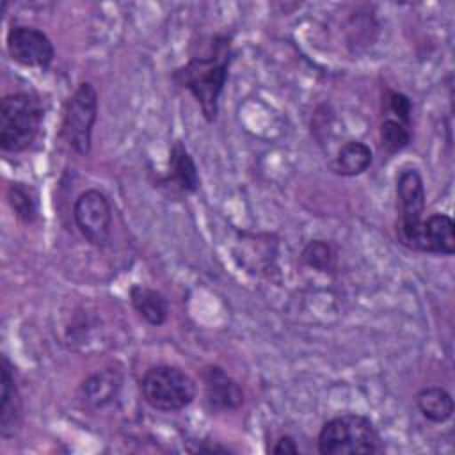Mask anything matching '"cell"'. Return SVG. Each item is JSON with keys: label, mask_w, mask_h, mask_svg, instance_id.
<instances>
[{"label": "cell", "mask_w": 455, "mask_h": 455, "mask_svg": "<svg viewBox=\"0 0 455 455\" xmlns=\"http://www.w3.org/2000/svg\"><path fill=\"white\" fill-rule=\"evenodd\" d=\"M233 55L231 37L215 34L199 43L188 60L172 71V80L192 94L208 123L217 119L219 98L228 82Z\"/></svg>", "instance_id": "1"}, {"label": "cell", "mask_w": 455, "mask_h": 455, "mask_svg": "<svg viewBox=\"0 0 455 455\" xmlns=\"http://www.w3.org/2000/svg\"><path fill=\"white\" fill-rule=\"evenodd\" d=\"M44 119L43 100L34 92H11L0 103V148L5 153L27 151L39 137Z\"/></svg>", "instance_id": "2"}, {"label": "cell", "mask_w": 455, "mask_h": 455, "mask_svg": "<svg viewBox=\"0 0 455 455\" xmlns=\"http://www.w3.org/2000/svg\"><path fill=\"white\" fill-rule=\"evenodd\" d=\"M316 444L322 455H359L384 451L382 437L373 421L355 412H347L327 419L318 432Z\"/></svg>", "instance_id": "3"}, {"label": "cell", "mask_w": 455, "mask_h": 455, "mask_svg": "<svg viewBox=\"0 0 455 455\" xmlns=\"http://www.w3.org/2000/svg\"><path fill=\"white\" fill-rule=\"evenodd\" d=\"M196 382L178 366L156 364L140 379V395L155 411L178 412L196 398Z\"/></svg>", "instance_id": "4"}, {"label": "cell", "mask_w": 455, "mask_h": 455, "mask_svg": "<svg viewBox=\"0 0 455 455\" xmlns=\"http://www.w3.org/2000/svg\"><path fill=\"white\" fill-rule=\"evenodd\" d=\"M98 117V92L91 82H82L66 100L60 135L78 155L85 156L92 146V128Z\"/></svg>", "instance_id": "5"}, {"label": "cell", "mask_w": 455, "mask_h": 455, "mask_svg": "<svg viewBox=\"0 0 455 455\" xmlns=\"http://www.w3.org/2000/svg\"><path fill=\"white\" fill-rule=\"evenodd\" d=\"M73 219L80 235L94 247H105L112 231V208L103 192L89 188L73 204Z\"/></svg>", "instance_id": "6"}, {"label": "cell", "mask_w": 455, "mask_h": 455, "mask_svg": "<svg viewBox=\"0 0 455 455\" xmlns=\"http://www.w3.org/2000/svg\"><path fill=\"white\" fill-rule=\"evenodd\" d=\"M425 185L421 174L409 167L396 176V238L403 243L425 213Z\"/></svg>", "instance_id": "7"}, {"label": "cell", "mask_w": 455, "mask_h": 455, "mask_svg": "<svg viewBox=\"0 0 455 455\" xmlns=\"http://www.w3.org/2000/svg\"><path fill=\"white\" fill-rule=\"evenodd\" d=\"M5 46L11 59L25 68L48 69L55 59L52 39L36 27L12 25L7 30Z\"/></svg>", "instance_id": "8"}, {"label": "cell", "mask_w": 455, "mask_h": 455, "mask_svg": "<svg viewBox=\"0 0 455 455\" xmlns=\"http://www.w3.org/2000/svg\"><path fill=\"white\" fill-rule=\"evenodd\" d=\"M402 245L418 252L451 256L455 252V224L446 213H432L421 219Z\"/></svg>", "instance_id": "9"}, {"label": "cell", "mask_w": 455, "mask_h": 455, "mask_svg": "<svg viewBox=\"0 0 455 455\" xmlns=\"http://www.w3.org/2000/svg\"><path fill=\"white\" fill-rule=\"evenodd\" d=\"M23 400L14 377V366L7 354L0 357V435L14 437L21 428Z\"/></svg>", "instance_id": "10"}, {"label": "cell", "mask_w": 455, "mask_h": 455, "mask_svg": "<svg viewBox=\"0 0 455 455\" xmlns=\"http://www.w3.org/2000/svg\"><path fill=\"white\" fill-rule=\"evenodd\" d=\"M201 380L204 387V402L212 412L236 411L243 403L242 387L224 368L217 364L203 368Z\"/></svg>", "instance_id": "11"}, {"label": "cell", "mask_w": 455, "mask_h": 455, "mask_svg": "<svg viewBox=\"0 0 455 455\" xmlns=\"http://www.w3.org/2000/svg\"><path fill=\"white\" fill-rule=\"evenodd\" d=\"M164 183L167 188H172L180 194H194L201 185L197 165L181 140H176L171 146L169 172L164 178Z\"/></svg>", "instance_id": "12"}, {"label": "cell", "mask_w": 455, "mask_h": 455, "mask_svg": "<svg viewBox=\"0 0 455 455\" xmlns=\"http://www.w3.org/2000/svg\"><path fill=\"white\" fill-rule=\"evenodd\" d=\"M123 375L119 370L105 368L87 377L80 387V398L92 409H103L112 403L121 389Z\"/></svg>", "instance_id": "13"}, {"label": "cell", "mask_w": 455, "mask_h": 455, "mask_svg": "<svg viewBox=\"0 0 455 455\" xmlns=\"http://www.w3.org/2000/svg\"><path fill=\"white\" fill-rule=\"evenodd\" d=\"M130 304L133 311L153 327L164 325L169 318V300L158 290L135 284L130 290Z\"/></svg>", "instance_id": "14"}, {"label": "cell", "mask_w": 455, "mask_h": 455, "mask_svg": "<svg viewBox=\"0 0 455 455\" xmlns=\"http://www.w3.org/2000/svg\"><path fill=\"white\" fill-rule=\"evenodd\" d=\"M371 162H373V153L368 144H364L363 140H347L338 149L332 169L339 176L352 178L368 171Z\"/></svg>", "instance_id": "15"}, {"label": "cell", "mask_w": 455, "mask_h": 455, "mask_svg": "<svg viewBox=\"0 0 455 455\" xmlns=\"http://www.w3.org/2000/svg\"><path fill=\"white\" fill-rule=\"evenodd\" d=\"M416 405L421 416L432 423H444L453 414V398L441 386H428L418 391Z\"/></svg>", "instance_id": "16"}, {"label": "cell", "mask_w": 455, "mask_h": 455, "mask_svg": "<svg viewBox=\"0 0 455 455\" xmlns=\"http://www.w3.org/2000/svg\"><path fill=\"white\" fill-rule=\"evenodd\" d=\"M5 199L11 206V210L14 212V215L21 220V222H34L37 219V196L34 192V188L27 183H20V181H12L7 185L5 190Z\"/></svg>", "instance_id": "17"}, {"label": "cell", "mask_w": 455, "mask_h": 455, "mask_svg": "<svg viewBox=\"0 0 455 455\" xmlns=\"http://www.w3.org/2000/svg\"><path fill=\"white\" fill-rule=\"evenodd\" d=\"M380 148L387 153V155H396L400 151H403L411 140H412V133H411V126L393 119V117H386L380 123Z\"/></svg>", "instance_id": "18"}, {"label": "cell", "mask_w": 455, "mask_h": 455, "mask_svg": "<svg viewBox=\"0 0 455 455\" xmlns=\"http://www.w3.org/2000/svg\"><path fill=\"white\" fill-rule=\"evenodd\" d=\"M300 259L304 265L318 272H331L336 267V252L325 240H311L304 247Z\"/></svg>", "instance_id": "19"}, {"label": "cell", "mask_w": 455, "mask_h": 455, "mask_svg": "<svg viewBox=\"0 0 455 455\" xmlns=\"http://www.w3.org/2000/svg\"><path fill=\"white\" fill-rule=\"evenodd\" d=\"M386 103H387V112L393 116V119L411 126L412 101L409 96H405L403 92H398V91H389Z\"/></svg>", "instance_id": "20"}, {"label": "cell", "mask_w": 455, "mask_h": 455, "mask_svg": "<svg viewBox=\"0 0 455 455\" xmlns=\"http://www.w3.org/2000/svg\"><path fill=\"white\" fill-rule=\"evenodd\" d=\"M274 455H297L299 453V446L295 443V439L288 434L277 437L274 448H272Z\"/></svg>", "instance_id": "21"}]
</instances>
